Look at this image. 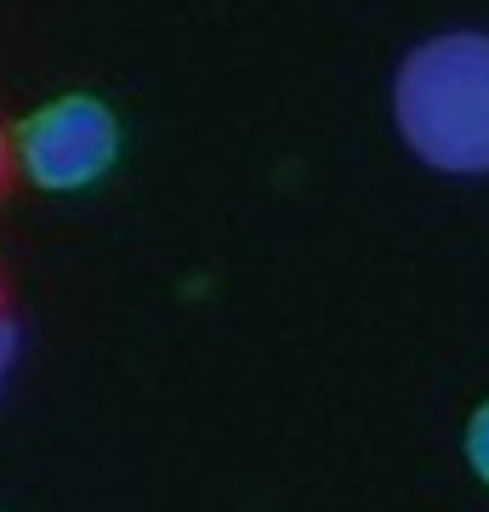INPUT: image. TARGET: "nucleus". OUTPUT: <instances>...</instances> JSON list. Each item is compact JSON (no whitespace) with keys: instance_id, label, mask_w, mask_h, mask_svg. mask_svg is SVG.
I'll use <instances>...</instances> for the list:
<instances>
[{"instance_id":"nucleus-1","label":"nucleus","mask_w":489,"mask_h":512,"mask_svg":"<svg viewBox=\"0 0 489 512\" xmlns=\"http://www.w3.org/2000/svg\"><path fill=\"white\" fill-rule=\"evenodd\" d=\"M393 120L416 160L450 177L489 171V35L450 29L421 40L393 74Z\"/></svg>"},{"instance_id":"nucleus-2","label":"nucleus","mask_w":489,"mask_h":512,"mask_svg":"<svg viewBox=\"0 0 489 512\" xmlns=\"http://www.w3.org/2000/svg\"><path fill=\"white\" fill-rule=\"evenodd\" d=\"M12 137V171L40 194H86L120 165V114L97 92H57L29 109Z\"/></svg>"},{"instance_id":"nucleus-3","label":"nucleus","mask_w":489,"mask_h":512,"mask_svg":"<svg viewBox=\"0 0 489 512\" xmlns=\"http://www.w3.org/2000/svg\"><path fill=\"white\" fill-rule=\"evenodd\" d=\"M461 444H467V467H472V473H478V478L489 484V399L478 404V410H472V421H467V439H461Z\"/></svg>"},{"instance_id":"nucleus-4","label":"nucleus","mask_w":489,"mask_h":512,"mask_svg":"<svg viewBox=\"0 0 489 512\" xmlns=\"http://www.w3.org/2000/svg\"><path fill=\"white\" fill-rule=\"evenodd\" d=\"M12 365H18V325H12V319L0 313V387H6Z\"/></svg>"},{"instance_id":"nucleus-5","label":"nucleus","mask_w":489,"mask_h":512,"mask_svg":"<svg viewBox=\"0 0 489 512\" xmlns=\"http://www.w3.org/2000/svg\"><path fill=\"white\" fill-rule=\"evenodd\" d=\"M6 177H12V137L0 131V188H6Z\"/></svg>"}]
</instances>
